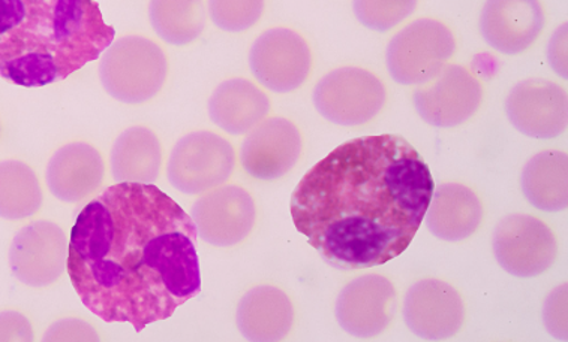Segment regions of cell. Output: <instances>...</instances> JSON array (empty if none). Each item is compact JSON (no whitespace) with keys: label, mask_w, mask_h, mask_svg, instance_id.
I'll use <instances>...</instances> for the list:
<instances>
[{"label":"cell","mask_w":568,"mask_h":342,"mask_svg":"<svg viewBox=\"0 0 568 342\" xmlns=\"http://www.w3.org/2000/svg\"><path fill=\"white\" fill-rule=\"evenodd\" d=\"M523 191L534 208L558 213L568 205V156L545 149L528 160L523 173Z\"/></svg>","instance_id":"obj_23"},{"label":"cell","mask_w":568,"mask_h":342,"mask_svg":"<svg viewBox=\"0 0 568 342\" xmlns=\"http://www.w3.org/2000/svg\"><path fill=\"white\" fill-rule=\"evenodd\" d=\"M544 319L550 335L557 340H567V284L550 292L546 299Z\"/></svg>","instance_id":"obj_28"},{"label":"cell","mask_w":568,"mask_h":342,"mask_svg":"<svg viewBox=\"0 0 568 342\" xmlns=\"http://www.w3.org/2000/svg\"><path fill=\"white\" fill-rule=\"evenodd\" d=\"M236 322L239 332L247 341H282L293 331L296 310L284 290L276 286H257L239 301Z\"/></svg>","instance_id":"obj_19"},{"label":"cell","mask_w":568,"mask_h":342,"mask_svg":"<svg viewBox=\"0 0 568 342\" xmlns=\"http://www.w3.org/2000/svg\"><path fill=\"white\" fill-rule=\"evenodd\" d=\"M250 68L260 85L284 95L305 85L314 68V54L310 42L296 30L272 28L252 44Z\"/></svg>","instance_id":"obj_8"},{"label":"cell","mask_w":568,"mask_h":342,"mask_svg":"<svg viewBox=\"0 0 568 342\" xmlns=\"http://www.w3.org/2000/svg\"><path fill=\"white\" fill-rule=\"evenodd\" d=\"M2 132H3L2 122H0V139H2Z\"/></svg>","instance_id":"obj_32"},{"label":"cell","mask_w":568,"mask_h":342,"mask_svg":"<svg viewBox=\"0 0 568 342\" xmlns=\"http://www.w3.org/2000/svg\"><path fill=\"white\" fill-rule=\"evenodd\" d=\"M264 11L266 0H207V14L222 32H246L262 20Z\"/></svg>","instance_id":"obj_27"},{"label":"cell","mask_w":568,"mask_h":342,"mask_svg":"<svg viewBox=\"0 0 568 342\" xmlns=\"http://www.w3.org/2000/svg\"><path fill=\"white\" fill-rule=\"evenodd\" d=\"M396 310V289L379 273L354 278L336 301V320L345 332L361 340L382 335Z\"/></svg>","instance_id":"obj_16"},{"label":"cell","mask_w":568,"mask_h":342,"mask_svg":"<svg viewBox=\"0 0 568 342\" xmlns=\"http://www.w3.org/2000/svg\"><path fill=\"white\" fill-rule=\"evenodd\" d=\"M404 319L414 335L426 341H446L458 335L467 308L458 290L437 278H425L408 289Z\"/></svg>","instance_id":"obj_14"},{"label":"cell","mask_w":568,"mask_h":342,"mask_svg":"<svg viewBox=\"0 0 568 342\" xmlns=\"http://www.w3.org/2000/svg\"><path fill=\"white\" fill-rule=\"evenodd\" d=\"M44 194L40 178L23 160L0 162V219L21 221L41 211Z\"/></svg>","instance_id":"obj_25"},{"label":"cell","mask_w":568,"mask_h":342,"mask_svg":"<svg viewBox=\"0 0 568 342\" xmlns=\"http://www.w3.org/2000/svg\"><path fill=\"white\" fill-rule=\"evenodd\" d=\"M3 341H36L31 320L19 311H0V342Z\"/></svg>","instance_id":"obj_30"},{"label":"cell","mask_w":568,"mask_h":342,"mask_svg":"<svg viewBox=\"0 0 568 342\" xmlns=\"http://www.w3.org/2000/svg\"><path fill=\"white\" fill-rule=\"evenodd\" d=\"M191 219L196 235L209 246L234 247L254 232L257 205L242 186L224 184L195 200Z\"/></svg>","instance_id":"obj_12"},{"label":"cell","mask_w":568,"mask_h":342,"mask_svg":"<svg viewBox=\"0 0 568 342\" xmlns=\"http://www.w3.org/2000/svg\"><path fill=\"white\" fill-rule=\"evenodd\" d=\"M434 190L429 166L408 141L363 136L333 149L302 178L290 211L332 267L356 271L407 250Z\"/></svg>","instance_id":"obj_2"},{"label":"cell","mask_w":568,"mask_h":342,"mask_svg":"<svg viewBox=\"0 0 568 342\" xmlns=\"http://www.w3.org/2000/svg\"><path fill=\"white\" fill-rule=\"evenodd\" d=\"M506 113L515 129L528 138H558L567 131L566 89L549 80L520 81L508 93Z\"/></svg>","instance_id":"obj_15"},{"label":"cell","mask_w":568,"mask_h":342,"mask_svg":"<svg viewBox=\"0 0 568 342\" xmlns=\"http://www.w3.org/2000/svg\"><path fill=\"white\" fill-rule=\"evenodd\" d=\"M149 20L165 44L186 46L203 35L207 8L204 0H151Z\"/></svg>","instance_id":"obj_24"},{"label":"cell","mask_w":568,"mask_h":342,"mask_svg":"<svg viewBox=\"0 0 568 342\" xmlns=\"http://www.w3.org/2000/svg\"><path fill=\"white\" fill-rule=\"evenodd\" d=\"M305 152L301 127L287 117H267L246 134L241 165L251 178L276 182L292 173Z\"/></svg>","instance_id":"obj_13"},{"label":"cell","mask_w":568,"mask_h":342,"mask_svg":"<svg viewBox=\"0 0 568 342\" xmlns=\"http://www.w3.org/2000/svg\"><path fill=\"white\" fill-rule=\"evenodd\" d=\"M387 87L374 72L358 66L337 68L315 85V110L327 122L343 127L365 126L387 105Z\"/></svg>","instance_id":"obj_7"},{"label":"cell","mask_w":568,"mask_h":342,"mask_svg":"<svg viewBox=\"0 0 568 342\" xmlns=\"http://www.w3.org/2000/svg\"><path fill=\"white\" fill-rule=\"evenodd\" d=\"M425 217L434 237L442 241L460 242L480 229L485 208L476 191L465 184L446 183L434 190Z\"/></svg>","instance_id":"obj_21"},{"label":"cell","mask_w":568,"mask_h":342,"mask_svg":"<svg viewBox=\"0 0 568 342\" xmlns=\"http://www.w3.org/2000/svg\"><path fill=\"white\" fill-rule=\"evenodd\" d=\"M164 148L148 126H131L119 134L110 153L114 182L153 184L161 177Z\"/></svg>","instance_id":"obj_22"},{"label":"cell","mask_w":568,"mask_h":342,"mask_svg":"<svg viewBox=\"0 0 568 342\" xmlns=\"http://www.w3.org/2000/svg\"><path fill=\"white\" fill-rule=\"evenodd\" d=\"M70 241L62 226L50 220H36L12 238L10 268L21 284L45 289L58 283L68 268Z\"/></svg>","instance_id":"obj_9"},{"label":"cell","mask_w":568,"mask_h":342,"mask_svg":"<svg viewBox=\"0 0 568 342\" xmlns=\"http://www.w3.org/2000/svg\"><path fill=\"white\" fill-rule=\"evenodd\" d=\"M418 0H353L356 19L366 29L386 33L416 12Z\"/></svg>","instance_id":"obj_26"},{"label":"cell","mask_w":568,"mask_h":342,"mask_svg":"<svg viewBox=\"0 0 568 342\" xmlns=\"http://www.w3.org/2000/svg\"><path fill=\"white\" fill-rule=\"evenodd\" d=\"M169 74L170 63L164 49L148 37H123L111 42L102 53V87L121 104L141 105L155 100Z\"/></svg>","instance_id":"obj_4"},{"label":"cell","mask_w":568,"mask_h":342,"mask_svg":"<svg viewBox=\"0 0 568 342\" xmlns=\"http://www.w3.org/2000/svg\"><path fill=\"white\" fill-rule=\"evenodd\" d=\"M44 341H100L101 336L91 323L75 318L58 320L47 329Z\"/></svg>","instance_id":"obj_29"},{"label":"cell","mask_w":568,"mask_h":342,"mask_svg":"<svg viewBox=\"0 0 568 342\" xmlns=\"http://www.w3.org/2000/svg\"><path fill=\"white\" fill-rule=\"evenodd\" d=\"M114 37L95 0H0V76L45 87L95 62Z\"/></svg>","instance_id":"obj_3"},{"label":"cell","mask_w":568,"mask_h":342,"mask_svg":"<svg viewBox=\"0 0 568 342\" xmlns=\"http://www.w3.org/2000/svg\"><path fill=\"white\" fill-rule=\"evenodd\" d=\"M236 166V149L225 136L195 131L174 145L166 164V178L183 195H203L229 183Z\"/></svg>","instance_id":"obj_5"},{"label":"cell","mask_w":568,"mask_h":342,"mask_svg":"<svg viewBox=\"0 0 568 342\" xmlns=\"http://www.w3.org/2000/svg\"><path fill=\"white\" fill-rule=\"evenodd\" d=\"M455 53V33L447 24L435 19H418L388 42V74L397 84L422 85L439 74Z\"/></svg>","instance_id":"obj_6"},{"label":"cell","mask_w":568,"mask_h":342,"mask_svg":"<svg viewBox=\"0 0 568 342\" xmlns=\"http://www.w3.org/2000/svg\"><path fill=\"white\" fill-rule=\"evenodd\" d=\"M548 60L555 74L567 80V23L559 25V28L555 30L554 37L550 38L548 45Z\"/></svg>","instance_id":"obj_31"},{"label":"cell","mask_w":568,"mask_h":342,"mask_svg":"<svg viewBox=\"0 0 568 342\" xmlns=\"http://www.w3.org/2000/svg\"><path fill=\"white\" fill-rule=\"evenodd\" d=\"M493 246L499 267L518 278L548 272L558 256L557 235L544 220L528 214H514L499 221Z\"/></svg>","instance_id":"obj_10"},{"label":"cell","mask_w":568,"mask_h":342,"mask_svg":"<svg viewBox=\"0 0 568 342\" xmlns=\"http://www.w3.org/2000/svg\"><path fill=\"white\" fill-rule=\"evenodd\" d=\"M196 238L190 214L156 186L116 183L77 217L68 276L92 314L141 332L202 290Z\"/></svg>","instance_id":"obj_1"},{"label":"cell","mask_w":568,"mask_h":342,"mask_svg":"<svg viewBox=\"0 0 568 342\" xmlns=\"http://www.w3.org/2000/svg\"><path fill=\"white\" fill-rule=\"evenodd\" d=\"M546 28L541 0H486L480 33L486 44L506 55L525 53Z\"/></svg>","instance_id":"obj_17"},{"label":"cell","mask_w":568,"mask_h":342,"mask_svg":"<svg viewBox=\"0 0 568 342\" xmlns=\"http://www.w3.org/2000/svg\"><path fill=\"white\" fill-rule=\"evenodd\" d=\"M485 100V87L473 71L447 65L414 92V108L423 122L452 129L471 120Z\"/></svg>","instance_id":"obj_11"},{"label":"cell","mask_w":568,"mask_h":342,"mask_svg":"<svg viewBox=\"0 0 568 342\" xmlns=\"http://www.w3.org/2000/svg\"><path fill=\"white\" fill-rule=\"evenodd\" d=\"M272 111L271 97L260 85L246 79L222 81L209 100V115L225 134L246 135Z\"/></svg>","instance_id":"obj_20"},{"label":"cell","mask_w":568,"mask_h":342,"mask_svg":"<svg viewBox=\"0 0 568 342\" xmlns=\"http://www.w3.org/2000/svg\"><path fill=\"white\" fill-rule=\"evenodd\" d=\"M104 156L92 144L72 141L59 147L45 169V184L55 199L77 204L91 198L104 184Z\"/></svg>","instance_id":"obj_18"}]
</instances>
